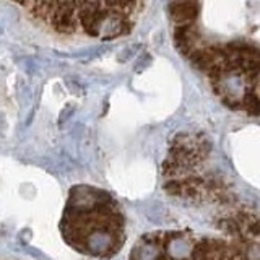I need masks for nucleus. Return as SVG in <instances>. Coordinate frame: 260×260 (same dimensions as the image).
I'll return each mask as SVG.
<instances>
[{
    "label": "nucleus",
    "instance_id": "nucleus-1",
    "mask_svg": "<svg viewBox=\"0 0 260 260\" xmlns=\"http://www.w3.org/2000/svg\"><path fill=\"white\" fill-rule=\"evenodd\" d=\"M128 260H260V213L238 210L205 226L143 234Z\"/></svg>",
    "mask_w": 260,
    "mask_h": 260
},
{
    "label": "nucleus",
    "instance_id": "nucleus-2",
    "mask_svg": "<svg viewBox=\"0 0 260 260\" xmlns=\"http://www.w3.org/2000/svg\"><path fill=\"white\" fill-rule=\"evenodd\" d=\"M60 233L63 241L80 254L109 260L125 244V216L111 193L77 185L65 205Z\"/></svg>",
    "mask_w": 260,
    "mask_h": 260
},
{
    "label": "nucleus",
    "instance_id": "nucleus-3",
    "mask_svg": "<svg viewBox=\"0 0 260 260\" xmlns=\"http://www.w3.org/2000/svg\"><path fill=\"white\" fill-rule=\"evenodd\" d=\"M62 35L116 38L130 32L145 0H12Z\"/></svg>",
    "mask_w": 260,
    "mask_h": 260
}]
</instances>
